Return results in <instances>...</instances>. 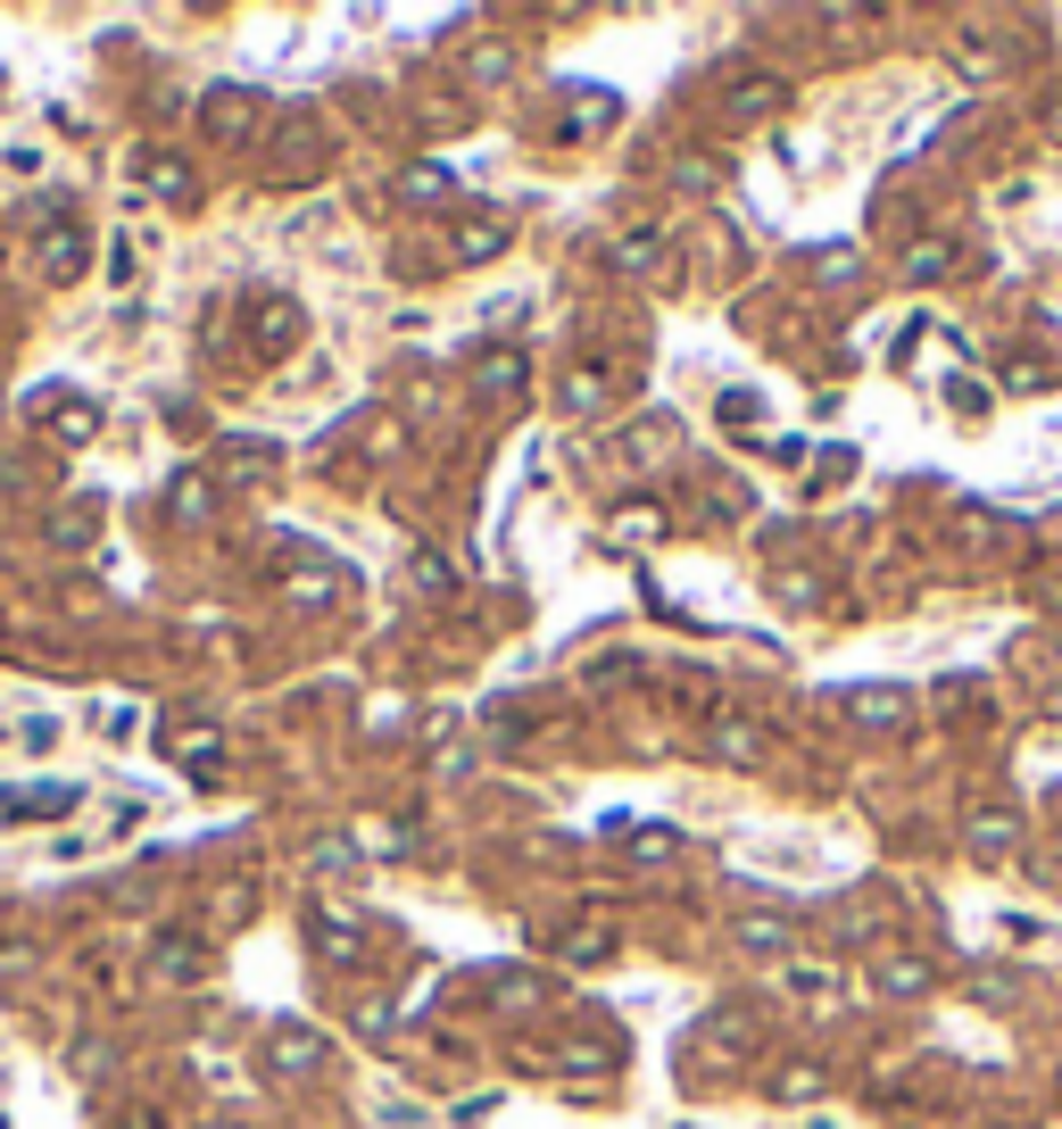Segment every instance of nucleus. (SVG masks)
<instances>
[{
    "mask_svg": "<svg viewBox=\"0 0 1062 1129\" xmlns=\"http://www.w3.org/2000/svg\"><path fill=\"white\" fill-rule=\"evenodd\" d=\"M51 532H58V540H83V532H92V499H75V515H58Z\"/></svg>",
    "mask_w": 1062,
    "mask_h": 1129,
    "instance_id": "2",
    "label": "nucleus"
},
{
    "mask_svg": "<svg viewBox=\"0 0 1062 1129\" xmlns=\"http://www.w3.org/2000/svg\"><path fill=\"white\" fill-rule=\"evenodd\" d=\"M51 424H58V440H83V433H92V407H75V399H67V407H51Z\"/></svg>",
    "mask_w": 1062,
    "mask_h": 1129,
    "instance_id": "1",
    "label": "nucleus"
}]
</instances>
